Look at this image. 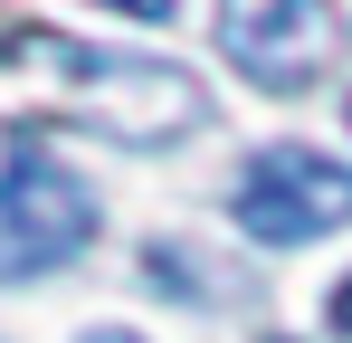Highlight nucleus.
I'll return each instance as SVG.
<instances>
[{
  "mask_svg": "<svg viewBox=\"0 0 352 343\" xmlns=\"http://www.w3.org/2000/svg\"><path fill=\"white\" fill-rule=\"evenodd\" d=\"M229 220L248 229L257 248H305V238H324V229L352 220V163L305 153V143H267L257 163L238 172Z\"/></svg>",
  "mask_w": 352,
  "mask_h": 343,
  "instance_id": "f257e3e1",
  "label": "nucleus"
},
{
  "mask_svg": "<svg viewBox=\"0 0 352 343\" xmlns=\"http://www.w3.org/2000/svg\"><path fill=\"white\" fill-rule=\"evenodd\" d=\"M343 114H352V105H343Z\"/></svg>",
  "mask_w": 352,
  "mask_h": 343,
  "instance_id": "6e6552de",
  "label": "nucleus"
},
{
  "mask_svg": "<svg viewBox=\"0 0 352 343\" xmlns=\"http://www.w3.org/2000/svg\"><path fill=\"white\" fill-rule=\"evenodd\" d=\"M267 343H286V334H267Z\"/></svg>",
  "mask_w": 352,
  "mask_h": 343,
  "instance_id": "0eeeda50",
  "label": "nucleus"
},
{
  "mask_svg": "<svg viewBox=\"0 0 352 343\" xmlns=\"http://www.w3.org/2000/svg\"><path fill=\"white\" fill-rule=\"evenodd\" d=\"M333 334H352V277L333 286Z\"/></svg>",
  "mask_w": 352,
  "mask_h": 343,
  "instance_id": "39448f33",
  "label": "nucleus"
},
{
  "mask_svg": "<svg viewBox=\"0 0 352 343\" xmlns=\"http://www.w3.org/2000/svg\"><path fill=\"white\" fill-rule=\"evenodd\" d=\"M105 10H124V19H172V0H105Z\"/></svg>",
  "mask_w": 352,
  "mask_h": 343,
  "instance_id": "20e7f679",
  "label": "nucleus"
},
{
  "mask_svg": "<svg viewBox=\"0 0 352 343\" xmlns=\"http://www.w3.org/2000/svg\"><path fill=\"white\" fill-rule=\"evenodd\" d=\"M96 238V191L67 163H48L38 143H19L0 172V286L10 277H48Z\"/></svg>",
  "mask_w": 352,
  "mask_h": 343,
  "instance_id": "f03ea898",
  "label": "nucleus"
},
{
  "mask_svg": "<svg viewBox=\"0 0 352 343\" xmlns=\"http://www.w3.org/2000/svg\"><path fill=\"white\" fill-rule=\"evenodd\" d=\"M86 343H143V334H124V324H96V334H86Z\"/></svg>",
  "mask_w": 352,
  "mask_h": 343,
  "instance_id": "423d86ee",
  "label": "nucleus"
},
{
  "mask_svg": "<svg viewBox=\"0 0 352 343\" xmlns=\"http://www.w3.org/2000/svg\"><path fill=\"white\" fill-rule=\"evenodd\" d=\"M210 29H219V57L248 86L286 96L333 57V0H219Z\"/></svg>",
  "mask_w": 352,
  "mask_h": 343,
  "instance_id": "7ed1b4c3",
  "label": "nucleus"
}]
</instances>
